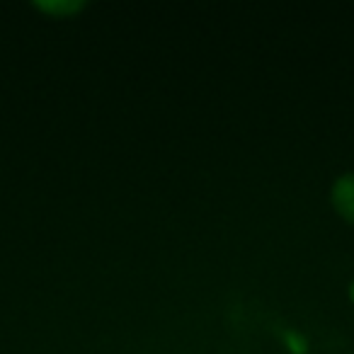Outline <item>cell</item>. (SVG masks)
Segmentation results:
<instances>
[{
  "label": "cell",
  "instance_id": "cell-3",
  "mask_svg": "<svg viewBox=\"0 0 354 354\" xmlns=\"http://www.w3.org/2000/svg\"><path fill=\"white\" fill-rule=\"evenodd\" d=\"M349 291H352V299H354V284H352V286H349Z\"/></svg>",
  "mask_w": 354,
  "mask_h": 354
},
{
  "label": "cell",
  "instance_id": "cell-2",
  "mask_svg": "<svg viewBox=\"0 0 354 354\" xmlns=\"http://www.w3.org/2000/svg\"><path fill=\"white\" fill-rule=\"evenodd\" d=\"M37 8L44 12H51V15L66 17V15H73V12L83 10V3H64V0H61V3H37Z\"/></svg>",
  "mask_w": 354,
  "mask_h": 354
},
{
  "label": "cell",
  "instance_id": "cell-1",
  "mask_svg": "<svg viewBox=\"0 0 354 354\" xmlns=\"http://www.w3.org/2000/svg\"><path fill=\"white\" fill-rule=\"evenodd\" d=\"M333 207L344 221L354 223V172H347L333 185Z\"/></svg>",
  "mask_w": 354,
  "mask_h": 354
}]
</instances>
